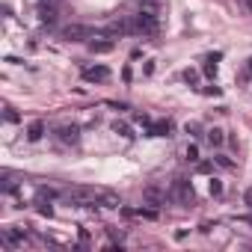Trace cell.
<instances>
[{
    "label": "cell",
    "mask_w": 252,
    "mask_h": 252,
    "mask_svg": "<svg viewBox=\"0 0 252 252\" xmlns=\"http://www.w3.org/2000/svg\"><path fill=\"white\" fill-rule=\"evenodd\" d=\"M184 131H187L190 137H199V134H202V125H199V122H187V125H184Z\"/></svg>",
    "instance_id": "19"
},
{
    "label": "cell",
    "mask_w": 252,
    "mask_h": 252,
    "mask_svg": "<svg viewBox=\"0 0 252 252\" xmlns=\"http://www.w3.org/2000/svg\"><path fill=\"white\" fill-rule=\"evenodd\" d=\"M246 63H249V65H246V71H249V74H252V57H249V60H246Z\"/></svg>",
    "instance_id": "27"
},
{
    "label": "cell",
    "mask_w": 252,
    "mask_h": 252,
    "mask_svg": "<svg viewBox=\"0 0 252 252\" xmlns=\"http://www.w3.org/2000/svg\"><path fill=\"white\" fill-rule=\"evenodd\" d=\"M172 122L169 119H160V122H152L149 125V137H172Z\"/></svg>",
    "instance_id": "7"
},
{
    "label": "cell",
    "mask_w": 252,
    "mask_h": 252,
    "mask_svg": "<svg viewBox=\"0 0 252 252\" xmlns=\"http://www.w3.org/2000/svg\"><path fill=\"white\" fill-rule=\"evenodd\" d=\"M217 63H220V54H211V57L205 60V68H202V71H205L208 77H217Z\"/></svg>",
    "instance_id": "14"
},
{
    "label": "cell",
    "mask_w": 252,
    "mask_h": 252,
    "mask_svg": "<svg viewBox=\"0 0 252 252\" xmlns=\"http://www.w3.org/2000/svg\"><path fill=\"white\" fill-rule=\"evenodd\" d=\"M113 134H119L122 140H134V134H131V125H125V122H116V125H113Z\"/></svg>",
    "instance_id": "15"
},
{
    "label": "cell",
    "mask_w": 252,
    "mask_h": 252,
    "mask_svg": "<svg viewBox=\"0 0 252 252\" xmlns=\"http://www.w3.org/2000/svg\"><path fill=\"white\" fill-rule=\"evenodd\" d=\"M3 237H6V243H9V246H21V243H24V237H27V231H24V228H6V231H3Z\"/></svg>",
    "instance_id": "11"
},
{
    "label": "cell",
    "mask_w": 252,
    "mask_h": 252,
    "mask_svg": "<svg viewBox=\"0 0 252 252\" xmlns=\"http://www.w3.org/2000/svg\"><path fill=\"white\" fill-rule=\"evenodd\" d=\"M214 163H217V166H222V169H234V160H231L228 155H217V158H214Z\"/></svg>",
    "instance_id": "18"
},
{
    "label": "cell",
    "mask_w": 252,
    "mask_h": 252,
    "mask_svg": "<svg viewBox=\"0 0 252 252\" xmlns=\"http://www.w3.org/2000/svg\"><path fill=\"white\" fill-rule=\"evenodd\" d=\"M57 137H60V143L74 146V143L80 140V128H77V125H63V128L57 131Z\"/></svg>",
    "instance_id": "6"
},
{
    "label": "cell",
    "mask_w": 252,
    "mask_h": 252,
    "mask_svg": "<svg viewBox=\"0 0 252 252\" xmlns=\"http://www.w3.org/2000/svg\"><path fill=\"white\" fill-rule=\"evenodd\" d=\"M113 48H116V42H113L110 36H98V39L92 36V39H89V51H92V54H110Z\"/></svg>",
    "instance_id": "5"
},
{
    "label": "cell",
    "mask_w": 252,
    "mask_h": 252,
    "mask_svg": "<svg viewBox=\"0 0 252 252\" xmlns=\"http://www.w3.org/2000/svg\"><path fill=\"white\" fill-rule=\"evenodd\" d=\"M80 77H83L86 83H107V80H110V68H107V65H86V68L80 71Z\"/></svg>",
    "instance_id": "3"
},
{
    "label": "cell",
    "mask_w": 252,
    "mask_h": 252,
    "mask_svg": "<svg viewBox=\"0 0 252 252\" xmlns=\"http://www.w3.org/2000/svg\"><path fill=\"white\" fill-rule=\"evenodd\" d=\"M63 39L65 42H83V39H92V30L89 27H80V24H71L63 30Z\"/></svg>",
    "instance_id": "4"
},
{
    "label": "cell",
    "mask_w": 252,
    "mask_h": 252,
    "mask_svg": "<svg viewBox=\"0 0 252 252\" xmlns=\"http://www.w3.org/2000/svg\"><path fill=\"white\" fill-rule=\"evenodd\" d=\"M199 172H205V175H208V172H214V163H211V160H205V163H199Z\"/></svg>",
    "instance_id": "24"
},
{
    "label": "cell",
    "mask_w": 252,
    "mask_h": 252,
    "mask_svg": "<svg viewBox=\"0 0 252 252\" xmlns=\"http://www.w3.org/2000/svg\"><path fill=\"white\" fill-rule=\"evenodd\" d=\"M205 140H208L211 149H220V146L225 143V131H222V128H208V131H205Z\"/></svg>",
    "instance_id": "10"
},
{
    "label": "cell",
    "mask_w": 252,
    "mask_h": 252,
    "mask_svg": "<svg viewBox=\"0 0 252 252\" xmlns=\"http://www.w3.org/2000/svg\"><path fill=\"white\" fill-rule=\"evenodd\" d=\"M172 196L181 202V205H193L196 202V193H193V184L187 181V178H175V184H172Z\"/></svg>",
    "instance_id": "2"
},
{
    "label": "cell",
    "mask_w": 252,
    "mask_h": 252,
    "mask_svg": "<svg viewBox=\"0 0 252 252\" xmlns=\"http://www.w3.org/2000/svg\"><path fill=\"white\" fill-rule=\"evenodd\" d=\"M143 199H146L149 205H160V202H163V193H160L158 187H146V193H143Z\"/></svg>",
    "instance_id": "12"
},
{
    "label": "cell",
    "mask_w": 252,
    "mask_h": 252,
    "mask_svg": "<svg viewBox=\"0 0 252 252\" xmlns=\"http://www.w3.org/2000/svg\"><path fill=\"white\" fill-rule=\"evenodd\" d=\"M15 187H18V181H15L12 175H6V181H3V193H15Z\"/></svg>",
    "instance_id": "20"
},
{
    "label": "cell",
    "mask_w": 252,
    "mask_h": 252,
    "mask_svg": "<svg viewBox=\"0 0 252 252\" xmlns=\"http://www.w3.org/2000/svg\"><path fill=\"white\" fill-rule=\"evenodd\" d=\"M243 202H246V205L252 208V187H246V193H243Z\"/></svg>",
    "instance_id": "25"
},
{
    "label": "cell",
    "mask_w": 252,
    "mask_h": 252,
    "mask_svg": "<svg viewBox=\"0 0 252 252\" xmlns=\"http://www.w3.org/2000/svg\"><path fill=\"white\" fill-rule=\"evenodd\" d=\"M208 190H211V196H222V184H220L217 178H211V184H208Z\"/></svg>",
    "instance_id": "21"
},
{
    "label": "cell",
    "mask_w": 252,
    "mask_h": 252,
    "mask_svg": "<svg viewBox=\"0 0 252 252\" xmlns=\"http://www.w3.org/2000/svg\"><path fill=\"white\" fill-rule=\"evenodd\" d=\"M48 202H51V199H48ZM48 202H45V196H39V199H36V205H39V214H42V217H54V208H51Z\"/></svg>",
    "instance_id": "17"
},
{
    "label": "cell",
    "mask_w": 252,
    "mask_h": 252,
    "mask_svg": "<svg viewBox=\"0 0 252 252\" xmlns=\"http://www.w3.org/2000/svg\"><path fill=\"white\" fill-rule=\"evenodd\" d=\"M42 137H45V122H42V119L30 122V125H27V140H30V143H39Z\"/></svg>",
    "instance_id": "9"
},
{
    "label": "cell",
    "mask_w": 252,
    "mask_h": 252,
    "mask_svg": "<svg viewBox=\"0 0 252 252\" xmlns=\"http://www.w3.org/2000/svg\"><path fill=\"white\" fill-rule=\"evenodd\" d=\"M143 71H146V74H155V60H149V63H146V68H143Z\"/></svg>",
    "instance_id": "26"
},
{
    "label": "cell",
    "mask_w": 252,
    "mask_h": 252,
    "mask_svg": "<svg viewBox=\"0 0 252 252\" xmlns=\"http://www.w3.org/2000/svg\"><path fill=\"white\" fill-rule=\"evenodd\" d=\"M39 21H42V24H54V21H57V9H54V6H42V9H39Z\"/></svg>",
    "instance_id": "13"
},
{
    "label": "cell",
    "mask_w": 252,
    "mask_h": 252,
    "mask_svg": "<svg viewBox=\"0 0 252 252\" xmlns=\"http://www.w3.org/2000/svg\"><path fill=\"white\" fill-rule=\"evenodd\" d=\"M184 80H187V83H196V80H199V71H196V68H184Z\"/></svg>",
    "instance_id": "22"
},
{
    "label": "cell",
    "mask_w": 252,
    "mask_h": 252,
    "mask_svg": "<svg viewBox=\"0 0 252 252\" xmlns=\"http://www.w3.org/2000/svg\"><path fill=\"white\" fill-rule=\"evenodd\" d=\"M134 30L143 33V36H152L158 30V12H146L140 9V15H134Z\"/></svg>",
    "instance_id": "1"
},
{
    "label": "cell",
    "mask_w": 252,
    "mask_h": 252,
    "mask_svg": "<svg viewBox=\"0 0 252 252\" xmlns=\"http://www.w3.org/2000/svg\"><path fill=\"white\" fill-rule=\"evenodd\" d=\"M95 202H98L101 208H119V205H122L119 193H113V190H98V193H95Z\"/></svg>",
    "instance_id": "8"
},
{
    "label": "cell",
    "mask_w": 252,
    "mask_h": 252,
    "mask_svg": "<svg viewBox=\"0 0 252 252\" xmlns=\"http://www.w3.org/2000/svg\"><path fill=\"white\" fill-rule=\"evenodd\" d=\"M3 110H6V122H18V119H21V116L15 113V107H9V104H6Z\"/></svg>",
    "instance_id": "23"
},
{
    "label": "cell",
    "mask_w": 252,
    "mask_h": 252,
    "mask_svg": "<svg viewBox=\"0 0 252 252\" xmlns=\"http://www.w3.org/2000/svg\"><path fill=\"white\" fill-rule=\"evenodd\" d=\"M246 9H249V12H252V0H246Z\"/></svg>",
    "instance_id": "28"
},
{
    "label": "cell",
    "mask_w": 252,
    "mask_h": 252,
    "mask_svg": "<svg viewBox=\"0 0 252 252\" xmlns=\"http://www.w3.org/2000/svg\"><path fill=\"white\" fill-rule=\"evenodd\" d=\"M184 158H187L190 163H199V146H196V143H190V146L184 149Z\"/></svg>",
    "instance_id": "16"
}]
</instances>
